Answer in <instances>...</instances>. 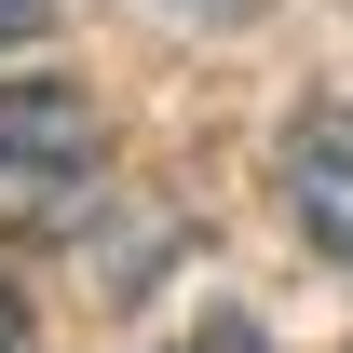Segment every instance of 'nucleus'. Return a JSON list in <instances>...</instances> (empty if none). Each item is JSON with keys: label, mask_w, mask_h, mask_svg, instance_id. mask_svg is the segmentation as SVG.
I'll return each instance as SVG.
<instances>
[{"label": "nucleus", "mask_w": 353, "mask_h": 353, "mask_svg": "<svg viewBox=\"0 0 353 353\" xmlns=\"http://www.w3.org/2000/svg\"><path fill=\"white\" fill-rule=\"evenodd\" d=\"M285 218H299L326 259H353V109H312V123L285 136Z\"/></svg>", "instance_id": "f03ea898"}, {"label": "nucleus", "mask_w": 353, "mask_h": 353, "mask_svg": "<svg viewBox=\"0 0 353 353\" xmlns=\"http://www.w3.org/2000/svg\"><path fill=\"white\" fill-rule=\"evenodd\" d=\"M0 353H41V326H28V285H0Z\"/></svg>", "instance_id": "39448f33"}, {"label": "nucleus", "mask_w": 353, "mask_h": 353, "mask_svg": "<svg viewBox=\"0 0 353 353\" xmlns=\"http://www.w3.org/2000/svg\"><path fill=\"white\" fill-rule=\"evenodd\" d=\"M176 353H272V340H259V326H245V312H218V326H190V340H176Z\"/></svg>", "instance_id": "7ed1b4c3"}, {"label": "nucleus", "mask_w": 353, "mask_h": 353, "mask_svg": "<svg viewBox=\"0 0 353 353\" xmlns=\"http://www.w3.org/2000/svg\"><path fill=\"white\" fill-rule=\"evenodd\" d=\"M41 28H68V0H0V41H41Z\"/></svg>", "instance_id": "20e7f679"}, {"label": "nucleus", "mask_w": 353, "mask_h": 353, "mask_svg": "<svg viewBox=\"0 0 353 353\" xmlns=\"http://www.w3.org/2000/svg\"><path fill=\"white\" fill-rule=\"evenodd\" d=\"M109 190V123H95L82 82H0V231L14 245H54V231L95 218Z\"/></svg>", "instance_id": "f257e3e1"}]
</instances>
